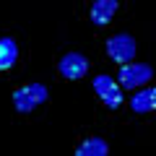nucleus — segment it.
I'll return each mask as SVG.
<instances>
[{"instance_id":"nucleus-4","label":"nucleus","mask_w":156,"mask_h":156,"mask_svg":"<svg viewBox=\"0 0 156 156\" xmlns=\"http://www.w3.org/2000/svg\"><path fill=\"white\" fill-rule=\"evenodd\" d=\"M135 39L130 37V34H117V37H112L109 42H107V55L112 57L115 62H130L135 57Z\"/></svg>"},{"instance_id":"nucleus-3","label":"nucleus","mask_w":156,"mask_h":156,"mask_svg":"<svg viewBox=\"0 0 156 156\" xmlns=\"http://www.w3.org/2000/svg\"><path fill=\"white\" fill-rule=\"evenodd\" d=\"M94 91L109 109H120L122 107V86L117 83L112 76H96L94 78Z\"/></svg>"},{"instance_id":"nucleus-1","label":"nucleus","mask_w":156,"mask_h":156,"mask_svg":"<svg viewBox=\"0 0 156 156\" xmlns=\"http://www.w3.org/2000/svg\"><path fill=\"white\" fill-rule=\"evenodd\" d=\"M50 99V91H47L44 83H26L21 89L13 91V107H16L21 115H29L34 112L39 104H44Z\"/></svg>"},{"instance_id":"nucleus-5","label":"nucleus","mask_w":156,"mask_h":156,"mask_svg":"<svg viewBox=\"0 0 156 156\" xmlns=\"http://www.w3.org/2000/svg\"><path fill=\"white\" fill-rule=\"evenodd\" d=\"M57 70H60V76L68 78V81H78V78H83L86 73H89V60H86L81 52H68V55L60 57Z\"/></svg>"},{"instance_id":"nucleus-6","label":"nucleus","mask_w":156,"mask_h":156,"mask_svg":"<svg viewBox=\"0 0 156 156\" xmlns=\"http://www.w3.org/2000/svg\"><path fill=\"white\" fill-rule=\"evenodd\" d=\"M130 109L138 112V115H146V112L156 109V86H148V89H138L130 99Z\"/></svg>"},{"instance_id":"nucleus-2","label":"nucleus","mask_w":156,"mask_h":156,"mask_svg":"<svg viewBox=\"0 0 156 156\" xmlns=\"http://www.w3.org/2000/svg\"><path fill=\"white\" fill-rule=\"evenodd\" d=\"M117 78H120L122 89H140V86H146L154 78V70H151L148 62H133L130 60V62H122Z\"/></svg>"},{"instance_id":"nucleus-9","label":"nucleus","mask_w":156,"mask_h":156,"mask_svg":"<svg viewBox=\"0 0 156 156\" xmlns=\"http://www.w3.org/2000/svg\"><path fill=\"white\" fill-rule=\"evenodd\" d=\"M78 156H107L109 154V146H107L104 138H89L76 148Z\"/></svg>"},{"instance_id":"nucleus-7","label":"nucleus","mask_w":156,"mask_h":156,"mask_svg":"<svg viewBox=\"0 0 156 156\" xmlns=\"http://www.w3.org/2000/svg\"><path fill=\"white\" fill-rule=\"evenodd\" d=\"M117 0H94L91 3V21L96 23V26H104V23H109L112 18H115L117 13Z\"/></svg>"},{"instance_id":"nucleus-8","label":"nucleus","mask_w":156,"mask_h":156,"mask_svg":"<svg viewBox=\"0 0 156 156\" xmlns=\"http://www.w3.org/2000/svg\"><path fill=\"white\" fill-rule=\"evenodd\" d=\"M18 60V44L11 37L0 39V70H11Z\"/></svg>"}]
</instances>
